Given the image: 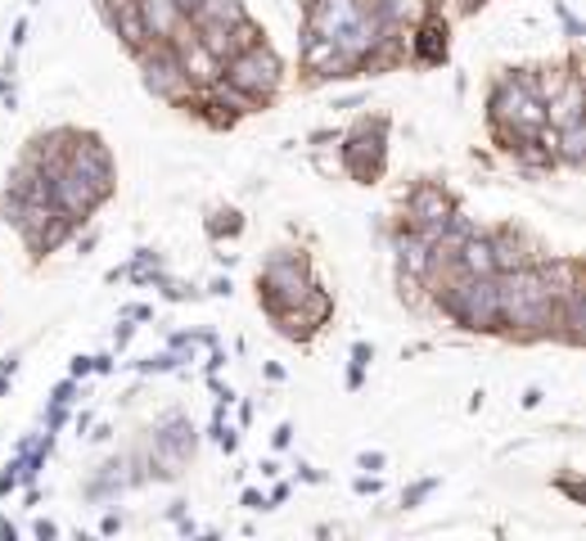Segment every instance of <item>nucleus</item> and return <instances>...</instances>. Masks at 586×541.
Segmentation results:
<instances>
[{
  "mask_svg": "<svg viewBox=\"0 0 586 541\" xmlns=\"http://www.w3.org/2000/svg\"><path fill=\"white\" fill-rule=\"evenodd\" d=\"M411 217H415V226H420L424 235H434V230H442V226L451 222V199H447L438 186H424V190H415V199H411Z\"/></svg>",
  "mask_w": 586,
  "mask_h": 541,
  "instance_id": "obj_7",
  "label": "nucleus"
},
{
  "mask_svg": "<svg viewBox=\"0 0 586 541\" xmlns=\"http://www.w3.org/2000/svg\"><path fill=\"white\" fill-rule=\"evenodd\" d=\"M497 303H501V320L514 325V329H554V293L546 285L541 270H528V266H514L497 280Z\"/></svg>",
  "mask_w": 586,
  "mask_h": 541,
  "instance_id": "obj_1",
  "label": "nucleus"
},
{
  "mask_svg": "<svg viewBox=\"0 0 586 541\" xmlns=\"http://www.w3.org/2000/svg\"><path fill=\"white\" fill-rule=\"evenodd\" d=\"M109 14H113L122 41H127L132 50H145V46H149L145 18H140V0H109Z\"/></svg>",
  "mask_w": 586,
  "mask_h": 541,
  "instance_id": "obj_8",
  "label": "nucleus"
},
{
  "mask_svg": "<svg viewBox=\"0 0 586 541\" xmlns=\"http://www.w3.org/2000/svg\"><path fill=\"white\" fill-rule=\"evenodd\" d=\"M222 86L239 100H266L275 86H280V59L271 54V46H249L230 54L222 64Z\"/></svg>",
  "mask_w": 586,
  "mask_h": 541,
  "instance_id": "obj_2",
  "label": "nucleus"
},
{
  "mask_svg": "<svg viewBox=\"0 0 586 541\" xmlns=\"http://www.w3.org/2000/svg\"><path fill=\"white\" fill-rule=\"evenodd\" d=\"M442 303L474 329H497L501 325V303H497V276H465Z\"/></svg>",
  "mask_w": 586,
  "mask_h": 541,
  "instance_id": "obj_3",
  "label": "nucleus"
},
{
  "mask_svg": "<svg viewBox=\"0 0 586 541\" xmlns=\"http://www.w3.org/2000/svg\"><path fill=\"white\" fill-rule=\"evenodd\" d=\"M266 293H271V312H285L294 307L298 298L307 293V270H302V257H280L271 270H266Z\"/></svg>",
  "mask_w": 586,
  "mask_h": 541,
  "instance_id": "obj_5",
  "label": "nucleus"
},
{
  "mask_svg": "<svg viewBox=\"0 0 586 541\" xmlns=\"http://www.w3.org/2000/svg\"><path fill=\"white\" fill-rule=\"evenodd\" d=\"M176 5H180V14H190V10L199 5V0H176Z\"/></svg>",
  "mask_w": 586,
  "mask_h": 541,
  "instance_id": "obj_9",
  "label": "nucleus"
},
{
  "mask_svg": "<svg viewBox=\"0 0 586 541\" xmlns=\"http://www.w3.org/2000/svg\"><path fill=\"white\" fill-rule=\"evenodd\" d=\"M379 163H384V127H361L357 136H352V144H348V167H352V176H361V180H370L379 172Z\"/></svg>",
  "mask_w": 586,
  "mask_h": 541,
  "instance_id": "obj_6",
  "label": "nucleus"
},
{
  "mask_svg": "<svg viewBox=\"0 0 586 541\" xmlns=\"http://www.w3.org/2000/svg\"><path fill=\"white\" fill-rule=\"evenodd\" d=\"M145 77L163 100H190L195 96V86L185 81V73H180L167 41H153V50H145Z\"/></svg>",
  "mask_w": 586,
  "mask_h": 541,
  "instance_id": "obj_4",
  "label": "nucleus"
}]
</instances>
